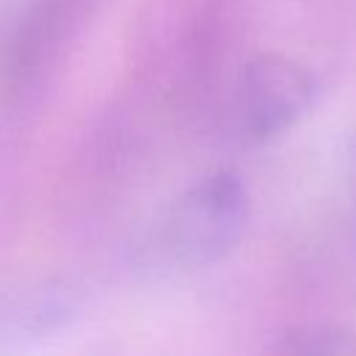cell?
<instances>
[{"mask_svg":"<svg viewBox=\"0 0 356 356\" xmlns=\"http://www.w3.org/2000/svg\"><path fill=\"white\" fill-rule=\"evenodd\" d=\"M250 214L245 181L236 172L220 170L186 186L164 209L159 245L181 267H209L239 248Z\"/></svg>","mask_w":356,"mask_h":356,"instance_id":"cell-1","label":"cell"},{"mask_svg":"<svg viewBox=\"0 0 356 356\" xmlns=\"http://www.w3.org/2000/svg\"><path fill=\"white\" fill-rule=\"evenodd\" d=\"M317 95L314 78L298 61L284 56L253 58L234 89V131L239 139L259 145L306 117Z\"/></svg>","mask_w":356,"mask_h":356,"instance_id":"cell-2","label":"cell"},{"mask_svg":"<svg viewBox=\"0 0 356 356\" xmlns=\"http://www.w3.org/2000/svg\"><path fill=\"white\" fill-rule=\"evenodd\" d=\"M275 356H356V331L331 323L295 325L278 337Z\"/></svg>","mask_w":356,"mask_h":356,"instance_id":"cell-3","label":"cell"},{"mask_svg":"<svg viewBox=\"0 0 356 356\" xmlns=\"http://www.w3.org/2000/svg\"><path fill=\"white\" fill-rule=\"evenodd\" d=\"M350 186H353V234H356V142L350 150Z\"/></svg>","mask_w":356,"mask_h":356,"instance_id":"cell-4","label":"cell"}]
</instances>
